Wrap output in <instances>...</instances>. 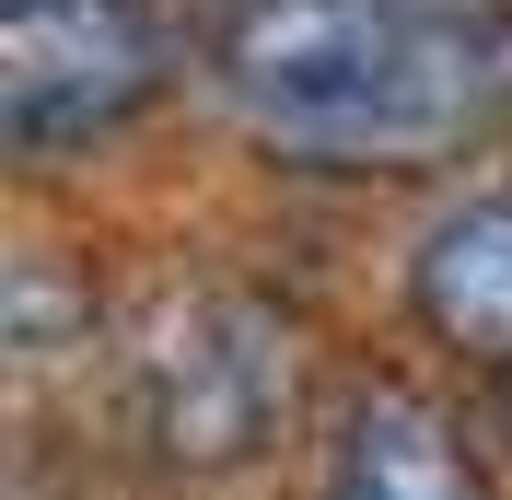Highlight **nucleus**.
<instances>
[{
  "label": "nucleus",
  "mask_w": 512,
  "mask_h": 500,
  "mask_svg": "<svg viewBox=\"0 0 512 500\" xmlns=\"http://www.w3.org/2000/svg\"><path fill=\"white\" fill-rule=\"evenodd\" d=\"M408 314L478 384L512 396V175L466 187L454 210H431V233L408 245Z\"/></svg>",
  "instance_id": "5"
},
{
  "label": "nucleus",
  "mask_w": 512,
  "mask_h": 500,
  "mask_svg": "<svg viewBox=\"0 0 512 500\" xmlns=\"http://www.w3.org/2000/svg\"><path fill=\"white\" fill-rule=\"evenodd\" d=\"M210 82L268 152L384 175L501 105V0H222Z\"/></svg>",
  "instance_id": "1"
},
{
  "label": "nucleus",
  "mask_w": 512,
  "mask_h": 500,
  "mask_svg": "<svg viewBox=\"0 0 512 500\" xmlns=\"http://www.w3.org/2000/svg\"><path fill=\"white\" fill-rule=\"evenodd\" d=\"M175 24L163 0H0V140L70 152L163 94Z\"/></svg>",
  "instance_id": "3"
},
{
  "label": "nucleus",
  "mask_w": 512,
  "mask_h": 500,
  "mask_svg": "<svg viewBox=\"0 0 512 500\" xmlns=\"http://www.w3.org/2000/svg\"><path fill=\"white\" fill-rule=\"evenodd\" d=\"M128 407L152 454H187V466H233L268 442V419L291 407V326L245 291L198 280L163 291L140 326H128Z\"/></svg>",
  "instance_id": "2"
},
{
  "label": "nucleus",
  "mask_w": 512,
  "mask_h": 500,
  "mask_svg": "<svg viewBox=\"0 0 512 500\" xmlns=\"http://www.w3.org/2000/svg\"><path fill=\"white\" fill-rule=\"evenodd\" d=\"M315 500H489V466L443 396L350 384L315 442Z\"/></svg>",
  "instance_id": "4"
}]
</instances>
